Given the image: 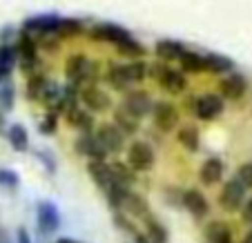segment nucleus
Wrapping results in <instances>:
<instances>
[{
    "instance_id": "nucleus-1",
    "label": "nucleus",
    "mask_w": 252,
    "mask_h": 243,
    "mask_svg": "<svg viewBox=\"0 0 252 243\" xmlns=\"http://www.w3.org/2000/svg\"><path fill=\"white\" fill-rule=\"evenodd\" d=\"M152 74L158 81V85L165 91H170L172 96H181L188 90V76L181 69H172V67H165L163 62H157L152 67Z\"/></svg>"
},
{
    "instance_id": "nucleus-2",
    "label": "nucleus",
    "mask_w": 252,
    "mask_h": 243,
    "mask_svg": "<svg viewBox=\"0 0 252 243\" xmlns=\"http://www.w3.org/2000/svg\"><path fill=\"white\" fill-rule=\"evenodd\" d=\"M65 76L71 85H81V83L92 81L96 76V65L85 56V54H71L65 62Z\"/></svg>"
},
{
    "instance_id": "nucleus-3",
    "label": "nucleus",
    "mask_w": 252,
    "mask_h": 243,
    "mask_svg": "<svg viewBox=\"0 0 252 243\" xmlns=\"http://www.w3.org/2000/svg\"><path fill=\"white\" fill-rule=\"evenodd\" d=\"M121 107H123L129 116H134V119L141 121L143 116L152 114L154 100H152V96H150L148 91H143V90H127V91H125V96H123V100H121Z\"/></svg>"
},
{
    "instance_id": "nucleus-4",
    "label": "nucleus",
    "mask_w": 252,
    "mask_h": 243,
    "mask_svg": "<svg viewBox=\"0 0 252 243\" xmlns=\"http://www.w3.org/2000/svg\"><path fill=\"white\" fill-rule=\"evenodd\" d=\"M90 38L98 40V43H110V45H114V47L119 49L121 45L134 40V36L127 31V29L119 27V25L103 23V25H96V27L90 29Z\"/></svg>"
},
{
    "instance_id": "nucleus-5",
    "label": "nucleus",
    "mask_w": 252,
    "mask_h": 243,
    "mask_svg": "<svg viewBox=\"0 0 252 243\" xmlns=\"http://www.w3.org/2000/svg\"><path fill=\"white\" fill-rule=\"evenodd\" d=\"M94 136L100 143V148L105 150V154H119V152L125 150V134L121 132L114 123L98 125V129L94 132Z\"/></svg>"
},
{
    "instance_id": "nucleus-6",
    "label": "nucleus",
    "mask_w": 252,
    "mask_h": 243,
    "mask_svg": "<svg viewBox=\"0 0 252 243\" xmlns=\"http://www.w3.org/2000/svg\"><path fill=\"white\" fill-rule=\"evenodd\" d=\"M154 150L145 141H134L127 148V165L134 172H148L154 167Z\"/></svg>"
},
{
    "instance_id": "nucleus-7",
    "label": "nucleus",
    "mask_w": 252,
    "mask_h": 243,
    "mask_svg": "<svg viewBox=\"0 0 252 243\" xmlns=\"http://www.w3.org/2000/svg\"><path fill=\"white\" fill-rule=\"evenodd\" d=\"M152 119H154V125H157L158 132L167 134L179 127V107L167 103V100H158L152 107Z\"/></svg>"
},
{
    "instance_id": "nucleus-8",
    "label": "nucleus",
    "mask_w": 252,
    "mask_h": 243,
    "mask_svg": "<svg viewBox=\"0 0 252 243\" xmlns=\"http://www.w3.org/2000/svg\"><path fill=\"white\" fill-rule=\"evenodd\" d=\"M192 114L199 121H214L223 114V98L219 94H203L194 100Z\"/></svg>"
},
{
    "instance_id": "nucleus-9",
    "label": "nucleus",
    "mask_w": 252,
    "mask_h": 243,
    "mask_svg": "<svg viewBox=\"0 0 252 243\" xmlns=\"http://www.w3.org/2000/svg\"><path fill=\"white\" fill-rule=\"evenodd\" d=\"M219 203L225 212H237L243 208L246 203V187L237 181V179H230L228 183H223L219 194Z\"/></svg>"
},
{
    "instance_id": "nucleus-10",
    "label": "nucleus",
    "mask_w": 252,
    "mask_h": 243,
    "mask_svg": "<svg viewBox=\"0 0 252 243\" xmlns=\"http://www.w3.org/2000/svg\"><path fill=\"white\" fill-rule=\"evenodd\" d=\"M36 223L43 234H54L61 228V212L52 201H38L36 205Z\"/></svg>"
},
{
    "instance_id": "nucleus-11",
    "label": "nucleus",
    "mask_w": 252,
    "mask_h": 243,
    "mask_svg": "<svg viewBox=\"0 0 252 243\" xmlns=\"http://www.w3.org/2000/svg\"><path fill=\"white\" fill-rule=\"evenodd\" d=\"M78 98L83 103V110H87V112H105V110H110V105H112L110 94L105 90H100L98 85L83 87Z\"/></svg>"
},
{
    "instance_id": "nucleus-12",
    "label": "nucleus",
    "mask_w": 252,
    "mask_h": 243,
    "mask_svg": "<svg viewBox=\"0 0 252 243\" xmlns=\"http://www.w3.org/2000/svg\"><path fill=\"white\" fill-rule=\"evenodd\" d=\"M16 54H18V62L25 72H32V67L38 62V47L29 33H20L18 43H16Z\"/></svg>"
},
{
    "instance_id": "nucleus-13",
    "label": "nucleus",
    "mask_w": 252,
    "mask_h": 243,
    "mask_svg": "<svg viewBox=\"0 0 252 243\" xmlns=\"http://www.w3.org/2000/svg\"><path fill=\"white\" fill-rule=\"evenodd\" d=\"M87 174H90L92 181L105 192L112 190L114 185H119V183L114 181V174H112V170H110V163H105V161H90L87 163Z\"/></svg>"
},
{
    "instance_id": "nucleus-14",
    "label": "nucleus",
    "mask_w": 252,
    "mask_h": 243,
    "mask_svg": "<svg viewBox=\"0 0 252 243\" xmlns=\"http://www.w3.org/2000/svg\"><path fill=\"white\" fill-rule=\"evenodd\" d=\"M219 90H221V98L239 100V98H243V96H246V91H248V81H246V76H241V74L232 72V74H228V76L221 81Z\"/></svg>"
},
{
    "instance_id": "nucleus-15",
    "label": "nucleus",
    "mask_w": 252,
    "mask_h": 243,
    "mask_svg": "<svg viewBox=\"0 0 252 243\" xmlns=\"http://www.w3.org/2000/svg\"><path fill=\"white\" fill-rule=\"evenodd\" d=\"M61 20L54 14H43V16H32L23 23L25 31H38V33H58L61 29Z\"/></svg>"
},
{
    "instance_id": "nucleus-16",
    "label": "nucleus",
    "mask_w": 252,
    "mask_h": 243,
    "mask_svg": "<svg viewBox=\"0 0 252 243\" xmlns=\"http://www.w3.org/2000/svg\"><path fill=\"white\" fill-rule=\"evenodd\" d=\"M65 119L71 127L78 129L81 134H94V116H92V112L74 105L65 112Z\"/></svg>"
},
{
    "instance_id": "nucleus-17",
    "label": "nucleus",
    "mask_w": 252,
    "mask_h": 243,
    "mask_svg": "<svg viewBox=\"0 0 252 243\" xmlns=\"http://www.w3.org/2000/svg\"><path fill=\"white\" fill-rule=\"evenodd\" d=\"M181 203H183V208H186L192 216H196V219H203V216L208 214V210H210V205H208V201H205L203 192L194 190V187L183 192Z\"/></svg>"
},
{
    "instance_id": "nucleus-18",
    "label": "nucleus",
    "mask_w": 252,
    "mask_h": 243,
    "mask_svg": "<svg viewBox=\"0 0 252 243\" xmlns=\"http://www.w3.org/2000/svg\"><path fill=\"white\" fill-rule=\"evenodd\" d=\"M76 152L87 156L90 161H103V158L107 156L105 150L100 148V143L96 141L94 134H81V136L76 138Z\"/></svg>"
},
{
    "instance_id": "nucleus-19",
    "label": "nucleus",
    "mask_w": 252,
    "mask_h": 243,
    "mask_svg": "<svg viewBox=\"0 0 252 243\" xmlns=\"http://www.w3.org/2000/svg\"><path fill=\"white\" fill-rule=\"evenodd\" d=\"M186 52V45L179 43V40H158L157 45H154V54H157L158 62H172V61H179L181 58V54Z\"/></svg>"
},
{
    "instance_id": "nucleus-20",
    "label": "nucleus",
    "mask_w": 252,
    "mask_h": 243,
    "mask_svg": "<svg viewBox=\"0 0 252 243\" xmlns=\"http://www.w3.org/2000/svg\"><path fill=\"white\" fill-rule=\"evenodd\" d=\"M199 177H201V181H203V185H214V183H219L221 177H223V161L217 156L208 158V161L201 165Z\"/></svg>"
},
{
    "instance_id": "nucleus-21",
    "label": "nucleus",
    "mask_w": 252,
    "mask_h": 243,
    "mask_svg": "<svg viewBox=\"0 0 252 243\" xmlns=\"http://www.w3.org/2000/svg\"><path fill=\"white\" fill-rule=\"evenodd\" d=\"M205 69L212 74H232L234 72V62L232 58L223 56V54H203Z\"/></svg>"
},
{
    "instance_id": "nucleus-22",
    "label": "nucleus",
    "mask_w": 252,
    "mask_h": 243,
    "mask_svg": "<svg viewBox=\"0 0 252 243\" xmlns=\"http://www.w3.org/2000/svg\"><path fill=\"white\" fill-rule=\"evenodd\" d=\"M121 67H123V76H125V81H127V85L143 83L145 78H148V72H150V67L143 61H129Z\"/></svg>"
},
{
    "instance_id": "nucleus-23",
    "label": "nucleus",
    "mask_w": 252,
    "mask_h": 243,
    "mask_svg": "<svg viewBox=\"0 0 252 243\" xmlns=\"http://www.w3.org/2000/svg\"><path fill=\"white\" fill-rule=\"evenodd\" d=\"M143 223H145V237L150 243H167V230L163 228V223L157 216H143Z\"/></svg>"
},
{
    "instance_id": "nucleus-24",
    "label": "nucleus",
    "mask_w": 252,
    "mask_h": 243,
    "mask_svg": "<svg viewBox=\"0 0 252 243\" xmlns=\"http://www.w3.org/2000/svg\"><path fill=\"white\" fill-rule=\"evenodd\" d=\"M176 141L181 143V148H186L188 152H196L199 150V129L194 125H183V127H176Z\"/></svg>"
},
{
    "instance_id": "nucleus-25",
    "label": "nucleus",
    "mask_w": 252,
    "mask_h": 243,
    "mask_svg": "<svg viewBox=\"0 0 252 243\" xmlns=\"http://www.w3.org/2000/svg\"><path fill=\"white\" fill-rule=\"evenodd\" d=\"M205 241L208 243H234L230 228L225 223H221V221H212L205 228Z\"/></svg>"
},
{
    "instance_id": "nucleus-26",
    "label": "nucleus",
    "mask_w": 252,
    "mask_h": 243,
    "mask_svg": "<svg viewBox=\"0 0 252 243\" xmlns=\"http://www.w3.org/2000/svg\"><path fill=\"white\" fill-rule=\"evenodd\" d=\"M123 208L129 212V214L134 216H148L150 210H148V203H145V199H143L141 194H136V192L127 190L125 192V199H123Z\"/></svg>"
},
{
    "instance_id": "nucleus-27",
    "label": "nucleus",
    "mask_w": 252,
    "mask_h": 243,
    "mask_svg": "<svg viewBox=\"0 0 252 243\" xmlns=\"http://www.w3.org/2000/svg\"><path fill=\"white\" fill-rule=\"evenodd\" d=\"M114 125H116V127H119L123 134L132 136V134L138 132V127H141V121L134 119V116H129L127 112L123 110V107H116V110H114Z\"/></svg>"
},
{
    "instance_id": "nucleus-28",
    "label": "nucleus",
    "mask_w": 252,
    "mask_h": 243,
    "mask_svg": "<svg viewBox=\"0 0 252 243\" xmlns=\"http://www.w3.org/2000/svg\"><path fill=\"white\" fill-rule=\"evenodd\" d=\"M179 62H181L183 72H190V74L205 72L203 54H199V52H190V49H186V52L181 54V58H179Z\"/></svg>"
},
{
    "instance_id": "nucleus-29",
    "label": "nucleus",
    "mask_w": 252,
    "mask_h": 243,
    "mask_svg": "<svg viewBox=\"0 0 252 243\" xmlns=\"http://www.w3.org/2000/svg\"><path fill=\"white\" fill-rule=\"evenodd\" d=\"M110 170H112V174H114V181L119 183V185L129 187L132 183H136V174H134V170L127 165V163L114 161V163H110Z\"/></svg>"
},
{
    "instance_id": "nucleus-30",
    "label": "nucleus",
    "mask_w": 252,
    "mask_h": 243,
    "mask_svg": "<svg viewBox=\"0 0 252 243\" xmlns=\"http://www.w3.org/2000/svg\"><path fill=\"white\" fill-rule=\"evenodd\" d=\"M7 136H9V143H11V148L16 150V152H27V148H29V134H27V129L23 127V125H11L9 127V132H7Z\"/></svg>"
},
{
    "instance_id": "nucleus-31",
    "label": "nucleus",
    "mask_w": 252,
    "mask_h": 243,
    "mask_svg": "<svg viewBox=\"0 0 252 243\" xmlns=\"http://www.w3.org/2000/svg\"><path fill=\"white\" fill-rule=\"evenodd\" d=\"M105 83H107L112 90H119V91H127L129 90L127 81H125V76H123V67L116 65V62L107 67V72H105Z\"/></svg>"
},
{
    "instance_id": "nucleus-32",
    "label": "nucleus",
    "mask_w": 252,
    "mask_h": 243,
    "mask_svg": "<svg viewBox=\"0 0 252 243\" xmlns=\"http://www.w3.org/2000/svg\"><path fill=\"white\" fill-rule=\"evenodd\" d=\"M49 81L47 76H43V74H32V76L27 78V94L32 100H40V96H43V91L47 90Z\"/></svg>"
},
{
    "instance_id": "nucleus-33",
    "label": "nucleus",
    "mask_w": 252,
    "mask_h": 243,
    "mask_svg": "<svg viewBox=\"0 0 252 243\" xmlns=\"http://www.w3.org/2000/svg\"><path fill=\"white\" fill-rule=\"evenodd\" d=\"M18 62V54H16V45H0V69L9 74Z\"/></svg>"
},
{
    "instance_id": "nucleus-34",
    "label": "nucleus",
    "mask_w": 252,
    "mask_h": 243,
    "mask_svg": "<svg viewBox=\"0 0 252 243\" xmlns=\"http://www.w3.org/2000/svg\"><path fill=\"white\" fill-rule=\"evenodd\" d=\"M14 103H16V90L11 83H5V85L0 87V112L9 114L14 110Z\"/></svg>"
},
{
    "instance_id": "nucleus-35",
    "label": "nucleus",
    "mask_w": 252,
    "mask_h": 243,
    "mask_svg": "<svg viewBox=\"0 0 252 243\" xmlns=\"http://www.w3.org/2000/svg\"><path fill=\"white\" fill-rule=\"evenodd\" d=\"M83 31V23L76 18H63L61 20V29H58V33L61 36H76V33Z\"/></svg>"
},
{
    "instance_id": "nucleus-36",
    "label": "nucleus",
    "mask_w": 252,
    "mask_h": 243,
    "mask_svg": "<svg viewBox=\"0 0 252 243\" xmlns=\"http://www.w3.org/2000/svg\"><path fill=\"white\" fill-rule=\"evenodd\" d=\"M237 181L241 183L246 190H248V187H252V161H246V163H241V165H239Z\"/></svg>"
},
{
    "instance_id": "nucleus-37",
    "label": "nucleus",
    "mask_w": 252,
    "mask_h": 243,
    "mask_svg": "<svg viewBox=\"0 0 252 243\" xmlns=\"http://www.w3.org/2000/svg\"><path fill=\"white\" fill-rule=\"evenodd\" d=\"M18 183H20V177L14 170H9V167H0V185L14 190V187H18Z\"/></svg>"
},
{
    "instance_id": "nucleus-38",
    "label": "nucleus",
    "mask_w": 252,
    "mask_h": 243,
    "mask_svg": "<svg viewBox=\"0 0 252 243\" xmlns=\"http://www.w3.org/2000/svg\"><path fill=\"white\" fill-rule=\"evenodd\" d=\"M56 127H58V119H56V114L54 112H47V114L43 116V121H40V132L43 134H54L56 132Z\"/></svg>"
},
{
    "instance_id": "nucleus-39",
    "label": "nucleus",
    "mask_w": 252,
    "mask_h": 243,
    "mask_svg": "<svg viewBox=\"0 0 252 243\" xmlns=\"http://www.w3.org/2000/svg\"><path fill=\"white\" fill-rule=\"evenodd\" d=\"M114 223L119 225L121 230H125V232H129V234H132V237H134V234L138 232V230L134 228V223H132V221H127V219H125L123 214H119V212H116V216H114Z\"/></svg>"
},
{
    "instance_id": "nucleus-40",
    "label": "nucleus",
    "mask_w": 252,
    "mask_h": 243,
    "mask_svg": "<svg viewBox=\"0 0 252 243\" xmlns=\"http://www.w3.org/2000/svg\"><path fill=\"white\" fill-rule=\"evenodd\" d=\"M243 221L252 223V199H248L246 203H243Z\"/></svg>"
},
{
    "instance_id": "nucleus-41",
    "label": "nucleus",
    "mask_w": 252,
    "mask_h": 243,
    "mask_svg": "<svg viewBox=\"0 0 252 243\" xmlns=\"http://www.w3.org/2000/svg\"><path fill=\"white\" fill-rule=\"evenodd\" d=\"M16 243H32V237H29V232L25 228H18V234H16Z\"/></svg>"
},
{
    "instance_id": "nucleus-42",
    "label": "nucleus",
    "mask_w": 252,
    "mask_h": 243,
    "mask_svg": "<svg viewBox=\"0 0 252 243\" xmlns=\"http://www.w3.org/2000/svg\"><path fill=\"white\" fill-rule=\"evenodd\" d=\"M36 156H38V158H43V161L47 163V170H49V172H54V165H56V163L52 161V156H49L47 152H38V154H36Z\"/></svg>"
},
{
    "instance_id": "nucleus-43",
    "label": "nucleus",
    "mask_w": 252,
    "mask_h": 243,
    "mask_svg": "<svg viewBox=\"0 0 252 243\" xmlns=\"http://www.w3.org/2000/svg\"><path fill=\"white\" fill-rule=\"evenodd\" d=\"M134 241H136V243H150V241H148V237H145V234H141V232L134 234Z\"/></svg>"
},
{
    "instance_id": "nucleus-44",
    "label": "nucleus",
    "mask_w": 252,
    "mask_h": 243,
    "mask_svg": "<svg viewBox=\"0 0 252 243\" xmlns=\"http://www.w3.org/2000/svg\"><path fill=\"white\" fill-rule=\"evenodd\" d=\"M56 243H81V241H74V239H69V237H63V239H58Z\"/></svg>"
},
{
    "instance_id": "nucleus-45",
    "label": "nucleus",
    "mask_w": 252,
    "mask_h": 243,
    "mask_svg": "<svg viewBox=\"0 0 252 243\" xmlns=\"http://www.w3.org/2000/svg\"><path fill=\"white\" fill-rule=\"evenodd\" d=\"M241 243H252V230L246 234V237H243V241H241Z\"/></svg>"
},
{
    "instance_id": "nucleus-46",
    "label": "nucleus",
    "mask_w": 252,
    "mask_h": 243,
    "mask_svg": "<svg viewBox=\"0 0 252 243\" xmlns=\"http://www.w3.org/2000/svg\"><path fill=\"white\" fill-rule=\"evenodd\" d=\"M5 76H9V74H5L2 69H0V85H2V81H5Z\"/></svg>"
}]
</instances>
